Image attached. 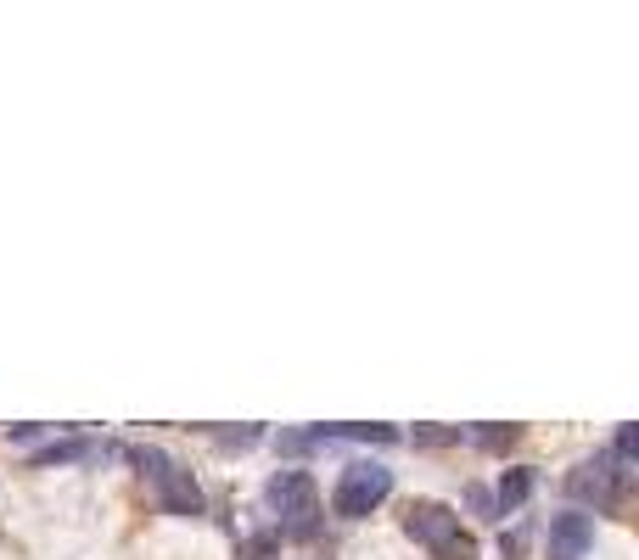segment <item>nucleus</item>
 <instances>
[{
	"label": "nucleus",
	"instance_id": "obj_1",
	"mask_svg": "<svg viewBox=\"0 0 639 560\" xmlns=\"http://www.w3.org/2000/svg\"><path fill=\"white\" fill-rule=\"evenodd\" d=\"M387 499H393V471L376 465V460H354L337 476V488H331V516L365 521L370 510H382Z\"/></svg>",
	"mask_w": 639,
	"mask_h": 560
},
{
	"label": "nucleus",
	"instance_id": "obj_2",
	"mask_svg": "<svg viewBox=\"0 0 639 560\" xmlns=\"http://www.w3.org/2000/svg\"><path fill=\"white\" fill-rule=\"evenodd\" d=\"M264 499H270V510L281 516L286 538H314V527H320V493H314L309 471H275Z\"/></svg>",
	"mask_w": 639,
	"mask_h": 560
},
{
	"label": "nucleus",
	"instance_id": "obj_3",
	"mask_svg": "<svg viewBox=\"0 0 639 560\" xmlns=\"http://www.w3.org/2000/svg\"><path fill=\"white\" fill-rule=\"evenodd\" d=\"M135 465H141V476L152 482L157 504L169 510V516H202V488L191 482V471H180V465L163 454V448H135Z\"/></svg>",
	"mask_w": 639,
	"mask_h": 560
},
{
	"label": "nucleus",
	"instance_id": "obj_4",
	"mask_svg": "<svg viewBox=\"0 0 639 560\" xmlns=\"http://www.w3.org/2000/svg\"><path fill=\"white\" fill-rule=\"evenodd\" d=\"M634 482L628 471H617V460L611 454H595V460H583L578 471L567 476V493L578 504H595V510H611V504L623 499V488Z\"/></svg>",
	"mask_w": 639,
	"mask_h": 560
},
{
	"label": "nucleus",
	"instance_id": "obj_5",
	"mask_svg": "<svg viewBox=\"0 0 639 560\" xmlns=\"http://www.w3.org/2000/svg\"><path fill=\"white\" fill-rule=\"evenodd\" d=\"M404 532H410L421 549H432V555H443L449 544H460V538H466V532H460V516L449 510V504H438V499L410 504V516H404Z\"/></svg>",
	"mask_w": 639,
	"mask_h": 560
},
{
	"label": "nucleus",
	"instance_id": "obj_6",
	"mask_svg": "<svg viewBox=\"0 0 639 560\" xmlns=\"http://www.w3.org/2000/svg\"><path fill=\"white\" fill-rule=\"evenodd\" d=\"M589 544H595V521L583 510H567V516L550 521V560H583Z\"/></svg>",
	"mask_w": 639,
	"mask_h": 560
},
{
	"label": "nucleus",
	"instance_id": "obj_7",
	"mask_svg": "<svg viewBox=\"0 0 639 560\" xmlns=\"http://www.w3.org/2000/svg\"><path fill=\"white\" fill-rule=\"evenodd\" d=\"M533 482H539V476L527 471V465H516V471L499 476V488H494V510H499V516H516V510L533 499Z\"/></svg>",
	"mask_w": 639,
	"mask_h": 560
},
{
	"label": "nucleus",
	"instance_id": "obj_8",
	"mask_svg": "<svg viewBox=\"0 0 639 560\" xmlns=\"http://www.w3.org/2000/svg\"><path fill=\"white\" fill-rule=\"evenodd\" d=\"M79 460H90V443H85V437H68V443H51V448H40V454H34V465H79Z\"/></svg>",
	"mask_w": 639,
	"mask_h": 560
},
{
	"label": "nucleus",
	"instance_id": "obj_9",
	"mask_svg": "<svg viewBox=\"0 0 639 560\" xmlns=\"http://www.w3.org/2000/svg\"><path fill=\"white\" fill-rule=\"evenodd\" d=\"M477 448H511L516 443V426H477V432H466Z\"/></svg>",
	"mask_w": 639,
	"mask_h": 560
},
{
	"label": "nucleus",
	"instance_id": "obj_10",
	"mask_svg": "<svg viewBox=\"0 0 639 560\" xmlns=\"http://www.w3.org/2000/svg\"><path fill=\"white\" fill-rule=\"evenodd\" d=\"M438 560H477V549H471V538H460V544H449Z\"/></svg>",
	"mask_w": 639,
	"mask_h": 560
},
{
	"label": "nucleus",
	"instance_id": "obj_11",
	"mask_svg": "<svg viewBox=\"0 0 639 560\" xmlns=\"http://www.w3.org/2000/svg\"><path fill=\"white\" fill-rule=\"evenodd\" d=\"M460 432H415V443H455Z\"/></svg>",
	"mask_w": 639,
	"mask_h": 560
}]
</instances>
